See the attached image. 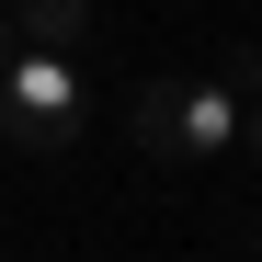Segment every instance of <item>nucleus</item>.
Instances as JSON below:
<instances>
[{
  "label": "nucleus",
  "instance_id": "nucleus-4",
  "mask_svg": "<svg viewBox=\"0 0 262 262\" xmlns=\"http://www.w3.org/2000/svg\"><path fill=\"white\" fill-rule=\"evenodd\" d=\"M216 92H228V103L251 114V103H262V46H228V69H216Z\"/></svg>",
  "mask_w": 262,
  "mask_h": 262
},
{
  "label": "nucleus",
  "instance_id": "nucleus-3",
  "mask_svg": "<svg viewBox=\"0 0 262 262\" xmlns=\"http://www.w3.org/2000/svg\"><path fill=\"white\" fill-rule=\"evenodd\" d=\"M12 23L34 34V57H69L80 23H92V0H12Z\"/></svg>",
  "mask_w": 262,
  "mask_h": 262
},
{
  "label": "nucleus",
  "instance_id": "nucleus-5",
  "mask_svg": "<svg viewBox=\"0 0 262 262\" xmlns=\"http://www.w3.org/2000/svg\"><path fill=\"white\" fill-rule=\"evenodd\" d=\"M239 137H251V148H262V103H251V114H239Z\"/></svg>",
  "mask_w": 262,
  "mask_h": 262
},
{
  "label": "nucleus",
  "instance_id": "nucleus-2",
  "mask_svg": "<svg viewBox=\"0 0 262 262\" xmlns=\"http://www.w3.org/2000/svg\"><path fill=\"white\" fill-rule=\"evenodd\" d=\"M0 137L12 148H69L80 137V57H12L0 69Z\"/></svg>",
  "mask_w": 262,
  "mask_h": 262
},
{
  "label": "nucleus",
  "instance_id": "nucleus-6",
  "mask_svg": "<svg viewBox=\"0 0 262 262\" xmlns=\"http://www.w3.org/2000/svg\"><path fill=\"white\" fill-rule=\"evenodd\" d=\"M0 69H12V23H0Z\"/></svg>",
  "mask_w": 262,
  "mask_h": 262
},
{
  "label": "nucleus",
  "instance_id": "nucleus-1",
  "mask_svg": "<svg viewBox=\"0 0 262 262\" xmlns=\"http://www.w3.org/2000/svg\"><path fill=\"white\" fill-rule=\"evenodd\" d=\"M228 137H239V103L216 80H148L137 92V148L148 160H216Z\"/></svg>",
  "mask_w": 262,
  "mask_h": 262
}]
</instances>
